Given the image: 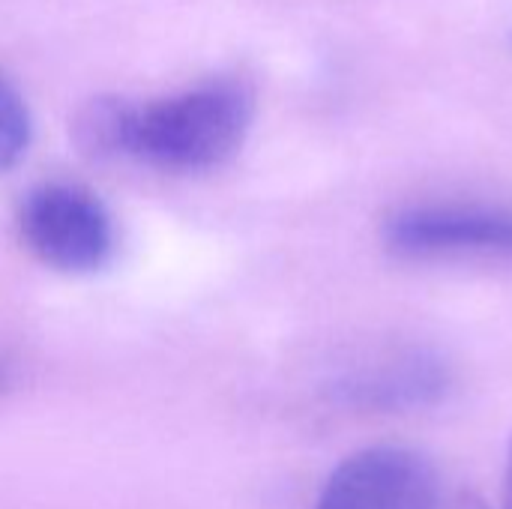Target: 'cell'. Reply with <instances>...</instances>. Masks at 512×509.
<instances>
[{"instance_id":"6da1fadb","label":"cell","mask_w":512,"mask_h":509,"mask_svg":"<svg viewBox=\"0 0 512 509\" xmlns=\"http://www.w3.org/2000/svg\"><path fill=\"white\" fill-rule=\"evenodd\" d=\"M252 93L213 78L156 102H129L126 156L165 171H207L228 162L252 126Z\"/></svg>"},{"instance_id":"7a4b0ae2","label":"cell","mask_w":512,"mask_h":509,"mask_svg":"<svg viewBox=\"0 0 512 509\" xmlns=\"http://www.w3.org/2000/svg\"><path fill=\"white\" fill-rule=\"evenodd\" d=\"M18 222L30 252L54 270L93 273L111 258V219L99 198L81 186L45 183L33 189Z\"/></svg>"},{"instance_id":"3957f363","label":"cell","mask_w":512,"mask_h":509,"mask_svg":"<svg viewBox=\"0 0 512 509\" xmlns=\"http://www.w3.org/2000/svg\"><path fill=\"white\" fill-rule=\"evenodd\" d=\"M384 243L399 258H512V210L480 204L411 207L387 219Z\"/></svg>"},{"instance_id":"277c9868","label":"cell","mask_w":512,"mask_h":509,"mask_svg":"<svg viewBox=\"0 0 512 509\" xmlns=\"http://www.w3.org/2000/svg\"><path fill=\"white\" fill-rule=\"evenodd\" d=\"M438 501V471L426 456L372 447L333 471L315 509H438Z\"/></svg>"},{"instance_id":"5b68a950","label":"cell","mask_w":512,"mask_h":509,"mask_svg":"<svg viewBox=\"0 0 512 509\" xmlns=\"http://www.w3.org/2000/svg\"><path fill=\"white\" fill-rule=\"evenodd\" d=\"M447 387H450L447 366L426 351H411V354L387 357L381 366L354 375L342 390L354 405L405 411V408H423L438 402L447 393Z\"/></svg>"},{"instance_id":"8992f818","label":"cell","mask_w":512,"mask_h":509,"mask_svg":"<svg viewBox=\"0 0 512 509\" xmlns=\"http://www.w3.org/2000/svg\"><path fill=\"white\" fill-rule=\"evenodd\" d=\"M30 144V111L15 84L0 72V174L15 168Z\"/></svg>"},{"instance_id":"52a82bcc","label":"cell","mask_w":512,"mask_h":509,"mask_svg":"<svg viewBox=\"0 0 512 509\" xmlns=\"http://www.w3.org/2000/svg\"><path fill=\"white\" fill-rule=\"evenodd\" d=\"M504 509H512V450L507 462V480H504Z\"/></svg>"},{"instance_id":"ba28073f","label":"cell","mask_w":512,"mask_h":509,"mask_svg":"<svg viewBox=\"0 0 512 509\" xmlns=\"http://www.w3.org/2000/svg\"><path fill=\"white\" fill-rule=\"evenodd\" d=\"M459 509H486V507H483L480 501H465V504H462Z\"/></svg>"}]
</instances>
